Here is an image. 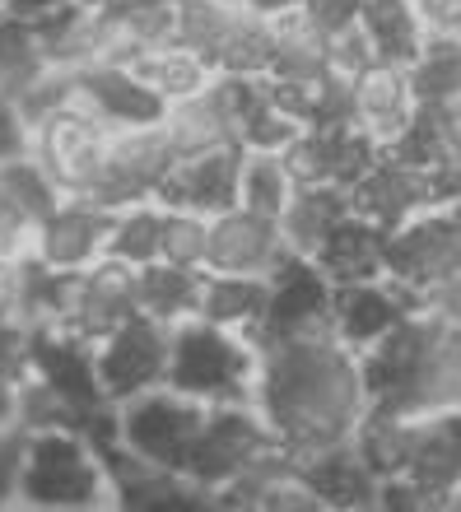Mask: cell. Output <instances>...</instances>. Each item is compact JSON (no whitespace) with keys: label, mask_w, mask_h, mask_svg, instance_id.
I'll return each instance as SVG.
<instances>
[{"label":"cell","mask_w":461,"mask_h":512,"mask_svg":"<svg viewBox=\"0 0 461 512\" xmlns=\"http://www.w3.org/2000/svg\"><path fill=\"white\" fill-rule=\"evenodd\" d=\"M252 405L271 424L275 443L294 461L354 438L368 410L359 364L326 326L266 345V359L257 364Z\"/></svg>","instance_id":"cell-1"},{"label":"cell","mask_w":461,"mask_h":512,"mask_svg":"<svg viewBox=\"0 0 461 512\" xmlns=\"http://www.w3.org/2000/svg\"><path fill=\"white\" fill-rule=\"evenodd\" d=\"M163 387L210 405L252 401L257 396V354L247 350L233 331L196 317V322H182L168 331Z\"/></svg>","instance_id":"cell-2"},{"label":"cell","mask_w":461,"mask_h":512,"mask_svg":"<svg viewBox=\"0 0 461 512\" xmlns=\"http://www.w3.org/2000/svg\"><path fill=\"white\" fill-rule=\"evenodd\" d=\"M24 503L33 508H94L112 494L103 457L70 429H42L28 433L24 447V471L19 489Z\"/></svg>","instance_id":"cell-3"},{"label":"cell","mask_w":461,"mask_h":512,"mask_svg":"<svg viewBox=\"0 0 461 512\" xmlns=\"http://www.w3.org/2000/svg\"><path fill=\"white\" fill-rule=\"evenodd\" d=\"M117 443L136 457L154 461L163 471H187V457L196 447V433L205 424V401H191L182 391H136L117 401Z\"/></svg>","instance_id":"cell-4"},{"label":"cell","mask_w":461,"mask_h":512,"mask_svg":"<svg viewBox=\"0 0 461 512\" xmlns=\"http://www.w3.org/2000/svg\"><path fill=\"white\" fill-rule=\"evenodd\" d=\"M382 275L410 289V294H420V303L434 289L457 280V210L429 205L420 215H410L406 224L387 229Z\"/></svg>","instance_id":"cell-5"},{"label":"cell","mask_w":461,"mask_h":512,"mask_svg":"<svg viewBox=\"0 0 461 512\" xmlns=\"http://www.w3.org/2000/svg\"><path fill=\"white\" fill-rule=\"evenodd\" d=\"M108 131L112 126H103L98 117L66 103V108H56L33 122L28 145H33V159H38V168L61 196H84L98 182Z\"/></svg>","instance_id":"cell-6"},{"label":"cell","mask_w":461,"mask_h":512,"mask_svg":"<svg viewBox=\"0 0 461 512\" xmlns=\"http://www.w3.org/2000/svg\"><path fill=\"white\" fill-rule=\"evenodd\" d=\"M266 447H275L271 424L261 419V410L252 401H233V405H210L205 424L196 433V447L187 457V480H196L201 489L215 494L224 480L243 471L252 457H261Z\"/></svg>","instance_id":"cell-7"},{"label":"cell","mask_w":461,"mask_h":512,"mask_svg":"<svg viewBox=\"0 0 461 512\" xmlns=\"http://www.w3.org/2000/svg\"><path fill=\"white\" fill-rule=\"evenodd\" d=\"M173 149L163 140L159 122L154 126H112L108 145H103V168L98 182L84 191V201L103 205V210H122L131 201L154 196L168 168H173Z\"/></svg>","instance_id":"cell-8"},{"label":"cell","mask_w":461,"mask_h":512,"mask_svg":"<svg viewBox=\"0 0 461 512\" xmlns=\"http://www.w3.org/2000/svg\"><path fill=\"white\" fill-rule=\"evenodd\" d=\"M168 322H154L145 312H131L126 322H117L108 331V345L94 359L98 387L108 401H126L136 391H150L163 382V368H168Z\"/></svg>","instance_id":"cell-9"},{"label":"cell","mask_w":461,"mask_h":512,"mask_svg":"<svg viewBox=\"0 0 461 512\" xmlns=\"http://www.w3.org/2000/svg\"><path fill=\"white\" fill-rule=\"evenodd\" d=\"M266 284H271V294H266V312H261V322H257L261 345L331 326V280L322 275V266L312 256L289 252L266 275Z\"/></svg>","instance_id":"cell-10"},{"label":"cell","mask_w":461,"mask_h":512,"mask_svg":"<svg viewBox=\"0 0 461 512\" xmlns=\"http://www.w3.org/2000/svg\"><path fill=\"white\" fill-rule=\"evenodd\" d=\"M289 256L280 224L266 215H252L243 205L219 210L205 219V261L210 275H271L280 261Z\"/></svg>","instance_id":"cell-11"},{"label":"cell","mask_w":461,"mask_h":512,"mask_svg":"<svg viewBox=\"0 0 461 512\" xmlns=\"http://www.w3.org/2000/svg\"><path fill=\"white\" fill-rule=\"evenodd\" d=\"M238 168H243V145H219L191 159H177L168 168L154 196L168 210H191V215H219L238 205Z\"/></svg>","instance_id":"cell-12"},{"label":"cell","mask_w":461,"mask_h":512,"mask_svg":"<svg viewBox=\"0 0 461 512\" xmlns=\"http://www.w3.org/2000/svg\"><path fill=\"white\" fill-rule=\"evenodd\" d=\"M136 312V266L126 261H94V266L75 270V294H70V312L61 331L94 340L108 336L117 322H126Z\"/></svg>","instance_id":"cell-13"},{"label":"cell","mask_w":461,"mask_h":512,"mask_svg":"<svg viewBox=\"0 0 461 512\" xmlns=\"http://www.w3.org/2000/svg\"><path fill=\"white\" fill-rule=\"evenodd\" d=\"M429 205H438L434 173L406 168V163L387 159V154L350 187V210L373 219L378 229H396V224H406L410 215H420Z\"/></svg>","instance_id":"cell-14"},{"label":"cell","mask_w":461,"mask_h":512,"mask_svg":"<svg viewBox=\"0 0 461 512\" xmlns=\"http://www.w3.org/2000/svg\"><path fill=\"white\" fill-rule=\"evenodd\" d=\"M112 215L117 210H103V205L84 201V196H70L66 205L56 201L47 215L38 219V261L56 270H80L89 261H98L103 243H108V229H112Z\"/></svg>","instance_id":"cell-15"},{"label":"cell","mask_w":461,"mask_h":512,"mask_svg":"<svg viewBox=\"0 0 461 512\" xmlns=\"http://www.w3.org/2000/svg\"><path fill=\"white\" fill-rule=\"evenodd\" d=\"M424 308L420 294H410L401 284H378V280H350L331 284V331L340 345H373L382 331H392L401 312Z\"/></svg>","instance_id":"cell-16"},{"label":"cell","mask_w":461,"mask_h":512,"mask_svg":"<svg viewBox=\"0 0 461 512\" xmlns=\"http://www.w3.org/2000/svg\"><path fill=\"white\" fill-rule=\"evenodd\" d=\"M75 80L84 108L103 126H154L168 108L131 66H84L75 70Z\"/></svg>","instance_id":"cell-17"},{"label":"cell","mask_w":461,"mask_h":512,"mask_svg":"<svg viewBox=\"0 0 461 512\" xmlns=\"http://www.w3.org/2000/svg\"><path fill=\"white\" fill-rule=\"evenodd\" d=\"M354 28L364 33L373 66H396V70H406L420 56L424 38H429L415 0H359Z\"/></svg>","instance_id":"cell-18"},{"label":"cell","mask_w":461,"mask_h":512,"mask_svg":"<svg viewBox=\"0 0 461 512\" xmlns=\"http://www.w3.org/2000/svg\"><path fill=\"white\" fill-rule=\"evenodd\" d=\"M382 243H387V229H378L373 219L345 215L326 229L322 247L312 252V261L322 266V275L331 284H350V280H378L382 275Z\"/></svg>","instance_id":"cell-19"},{"label":"cell","mask_w":461,"mask_h":512,"mask_svg":"<svg viewBox=\"0 0 461 512\" xmlns=\"http://www.w3.org/2000/svg\"><path fill=\"white\" fill-rule=\"evenodd\" d=\"M410 112H415V94L406 84V70L368 66L364 75H354V126L373 135L382 149L401 135Z\"/></svg>","instance_id":"cell-20"},{"label":"cell","mask_w":461,"mask_h":512,"mask_svg":"<svg viewBox=\"0 0 461 512\" xmlns=\"http://www.w3.org/2000/svg\"><path fill=\"white\" fill-rule=\"evenodd\" d=\"M299 471L312 494L331 503V508H373V499H378V475L364 466V457L354 452L350 438L303 457Z\"/></svg>","instance_id":"cell-21"},{"label":"cell","mask_w":461,"mask_h":512,"mask_svg":"<svg viewBox=\"0 0 461 512\" xmlns=\"http://www.w3.org/2000/svg\"><path fill=\"white\" fill-rule=\"evenodd\" d=\"M350 210V191L340 187H326V182H308V187H294V196L285 201L280 210V238L294 256H312L322 247L326 229L336 224L340 215Z\"/></svg>","instance_id":"cell-22"},{"label":"cell","mask_w":461,"mask_h":512,"mask_svg":"<svg viewBox=\"0 0 461 512\" xmlns=\"http://www.w3.org/2000/svg\"><path fill=\"white\" fill-rule=\"evenodd\" d=\"M159 131L168 140V149H173V159H191V154H205V149H219V145H238L233 126L224 122V112L215 108V98L205 89L168 103L159 117Z\"/></svg>","instance_id":"cell-23"},{"label":"cell","mask_w":461,"mask_h":512,"mask_svg":"<svg viewBox=\"0 0 461 512\" xmlns=\"http://www.w3.org/2000/svg\"><path fill=\"white\" fill-rule=\"evenodd\" d=\"M266 294H271V284L261 275H201L196 317L224 326V331H257Z\"/></svg>","instance_id":"cell-24"},{"label":"cell","mask_w":461,"mask_h":512,"mask_svg":"<svg viewBox=\"0 0 461 512\" xmlns=\"http://www.w3.org/2000/svg\"><path fill=\"white\" fill-rule=\"evenodd\" d=\"M196 298H201V275L191 266H168V261L136 266V312L154 322L173 326L177 317L196 312Z\"/></svg>","instance_id":"cell-25"},{"label":"cell","mask_w":461,"mask_h":512,"mask_svg":"<svg viewBox=\"0 0 461 512\" xmlns=\"http://www.w3.org/2000/svg\"><path fill=\"white\" fill-rule=\"evenodd\" d=\"M42 70H47V56L38 47L33 24L14 19V14H0V98L19 103Z\"/></svg>","instance_id":"cell-26"},{"label":"cell","mask_w":461,"mask_h":512,"mask_svg":"<svg viewBox=\"0 0 461 512\" xmlns=\"http://www.w3.org/2000/svg\"><path fill=\"white\" fill-rule=\"evenodd\" d=\"M294 177H289L280 154H261V149H243V168H238V205L252 215L280 219L285 201L294 196Z\"/></svg>","instance_id":"cell-27"},{"label":"cell","mask_w":461,"mask_h":512,"mask_svg":"<svg viewBox=\"0 0 461 512\" xmlns=\"http://www.w3.org/2000/svg\"><path fill=\"white\" fill-rule=\"evenodd\" d=\"M131 70H136L140 80L150 84L154 94L163 98V103H177V98H191L201 94L205 84H210V75L215 70H205L196 56L187 52V47H154V52H140L136 61H131Z\"/></svg>","instance_id":"cell-28"},{"label":"cell","mask_w":461,"mask_h":512,"mask_svg":"<svg viewBox=\"0 0 461 512\" xmlns=\"http://www.w3.org/2000/svg\"><path fill=\"white\" fill-rule=\"evenodd\" d=\"M406 84L415 103H443L457 98L461 89V56H457V33H429L420 56L406 66Z\"/></svg>","instance_id":"cell-29"},{"label":"cell","mask_w":461,"mask_h":512,"mask_svg":"<svg viewBox=\"0 0 461 512\" xmlns=\"http://www.w3.org/2000/svg\"><path fill=\"white\" fill-rule=\"evenodd\" d=\"M159 233L163 210H117L103 252L112 261H126V266H150V261H159Z\"/></svg>","instance_id":"cell-30"},{"label":"cell","mask_w":461,"mask_h":512,"mask_svg":"<svg viewBox=\"0 0 461 512\" xmlns=\"http://www.w3.org/2000/svg\"><path fill=\"white\" fill-rule=\"evenodd\" d=\"M159 261H168V266L201 270V261H205V215H191V210H168V205H163Z\"/></svg>","instance_id":"cell-31"},{"label":"cell","mask_w":461,"mask_h":512,"mask_svg":"<svg viewBox=\"0 0 461 512\" xmlns=\"http://www.w3.org/2000/svg\"><path fill=\"white\" fill-rule=\"evenodd\" d=\"M33 229H38V219L28 215L10 191H0V261L24 256V238H33Z\"/></svg>","instance_id":"cell-32"},{"label":"cell","mask_w":461,"mask_h":512,"mask_svg":"<svg viewBox=\"0 0 461 512\" xmlns=\"http://www.w3.org/2000/svg\"><path fill=\"white\" fill-rule=\"evenodd\" d=\"M24 447H28V433L19 429V424H5V429H0V503H10L14 489H19Z\"/></svg>","instance_id":"cell-33"},{"label":"cell","mask_w":461,"mask_h":512,"mask_svg":"<svg viewBox=\"0 0 461 512\" xmlns=\"http://www.w3.org/2000/svg\"><path fill=\"white\" fill-rule=\"evenodd\" d=\"M303 19H308L317 33H340V28L354 24V14H359V0H299Z\"/></svg>","instance_id":"cell-34"},{"label":"cell","mask_w":461,"mask_h":512,"mask_svg":"<svg viewBox=\"0 0 461 512\" xmlns=\"http://www.w3.org/2000/svg\"><path fill=\"white\" fill-rule=\"evenodd\" d=\"M14 154H28V122L19 103L0 98V163L14 159Z\"/></svg>","instance_id":"cell-35"},{"label":"cell","mask_w":461,"mask_h":512,"mask_svg":"<svg viewBox=\"0 0 461 512\" xmlns=\"http://www.w3.org/2000/svg\"><path fill=\"white\" fill-rule=\"evenodd\" d=\"M61 5H70V0H0V14H14V19H42V14L61 10Z\"/></svg>","instance_id":"cell-36"},{"label":"cell","mask_w":461,"mask_h":512,"mask_svg":"<svg viewBox=\"0 0 461 512\" xmlns=\"http://www.w3.org/2000/svg\"><path fill=\"white\" fill-rule=\"evenodd\" d=\"M247 10H257V14H280V10H294L299 0H243Z\"/></svg>","instance_id":"cell-37"},{"label":"cell","mask_w":461,"mask_h":512,"mask_svg":"<svg viewBox=\"0 0 461 512\" xmlns=\"http://www.w3.org/2000/svg\"><path fill=\"white\" fill-rule=\"evenodd\" d=\"M75 5H89V10H98V5H112V0H75Z\"/></svg>","instance_id":"cell-38"}]
</instances>
